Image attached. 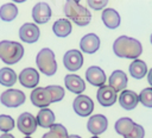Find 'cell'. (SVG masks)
Instances as JSON below:
<instances>
[{
    "mask_svg": "<svg viewBox=\"0 0 152 138\" xmlns=\"http://www.w3.org/2000/svg\"><path fill=\"white\" fill-rule=\"evenodd\" d=\"M113 51L120 58H129V59H138V57L142 52L141 43L132 37L128 36H120L113 43Z\"/></svg>",
    "mask_w": 152,
    "mask_h": 138,
    "instance_id": "obj_1",
    "label": "cell"
},
{
    "mask_svg": "<svg viewBox=\"0 0 152 138\" xmlns=\"http://www.w3.org/2000/svg\"><path fill=\"white\" fill-rule=\"evenodd\" d=\"M64 14L78 26H86L91 20V13L77 0H69L64 4Z\"/></svg>",
    "mask_w": 152,
    "mask_h": 138,
    "instance_id": "obj_2",
    "label": "cell"
},
{
    "mask_svg": "<svg viewBox=\"0 0 152 138\" xmlns=\"http://www.w3.org/2000/svg\"><path fill=\"white\" fill-rule=\"evenodd\" d=\"M24 56V46L18 42H0V59L6 64H14Z\"/></svg>",
    "mask_w": 152,
    "mask_h": 138,
    "instance_id": "obj_3",
    "label": "cell"
},
{
    "mask_svg": "<svg viewBox=\"0 0 152 138\" xmlns=\"http://www.w3.org/2000/svg\"><path fill=\"white\" fill-rule=\"evenodd\" d=\"M36 63H37L39 71L46 76H52L57 71V63L55 59V54L49 48H44L37 54Z\"/></svg>",
    "mask_w": 152,
    "mask_h": 138,
    "instance_id": "obj_4",
    "label": "cell"
},
{
    "mask_svg": "<svg viewBox=\"0 0 152 138\" xmlns=\"http://www.w3.org/2000/svg\"><path fill=\"white\" fill-rule=\"evenodd\" d=\"M25 94L19 89L10 88L0 95V102L6 107H19L25 102Z\"/></svg>",
    "mask_w": 152,
    "mask_h": 138,
    "instance_id": "obj_5",
    "label": "cell"
},
{
    "mask_svg": "<svg viewBox=\"0 0 152 138\" xmlns=\"http://www.w3.org/2000/svg\"><path fill=\"white\" fill-rule=\"evenodd\" d=\"M37 126H38L37 119L34 118V115H32L28 112L21 113L18 117V119H17V127H18V130L21 133L26 134L27 137H30V134L36 132Z\"/></svg>",
    "mask_w": 152,
    "mask_h": 138,
    "instance_id": "obj_6",
    "label": "cell"
},
{
    "mask_svg": "<svg viewBox=\"0 0 152 138\" xmlns=\"http://www.w3.org/2000/svg\"><path fill=\"white\" fill-rule=\"evenodd\" d=\"M72 107H74V111L77 115L88 117L94 111V102L88 95L80 94L75 98V100L72 102Z\"/></svg>",
    "mask_w": 152,
    "mask_h": 138,
    "instance_id": "obj_7",
    "label": "cell"
},
{
    "mask_svg": "<svg viewBox=\"0 0 152 138\" xmlns=\"http://www.w3.org/2000/svg\"><path fill=\"white\" fill-rule=\"evenodd\" d=\"M31 102L40 108H46L50 104H52V98L50 94V90L48 89V87L43 88V87H36L30 95Z\"/></svg>",
    "mask_w": 152,
    "mask_h": 138,
    "instance_id": "obj_8",
    "label": "cell"
},
{
    "mask_svg": "<svg viewBox=\"0 0 152 138\" xmlns=\"http://www.w3.org/2000/svg\"><path fill=\"white\" fill-rule=\"evenodd\" d=\"M63 64L70 71L78 70L83 64V56L80 50H69L63 56Z\"/></svg>",
    "mask_w": 152,
    "mask_h": 138,
    "instance_id": "obj_9",
    "label": "cell"
},
{
    "mask_svg": "<svg viewBox=\"0 0 152 138\" xmlns=\"http://www.w3.org/2000/svg\"><path fill=\"white\" fill-rule=\"evenodd\" d=\"M107 127H108V120L103 114H95L88 119L87 128L94 136H99L107 130Z\"/></svg>",
    "mask_w": 152,
    "mask_h": 138,
    "instance_id": "obj_10",
    "label": "cell"
},
{
    "mask_svg": "<svg viewBox=\"0 0 152 138\" xmlns=\"http://www.w3.org/2000/svg\"><path fill=\"white\" fill-rule=\"evenodd\" d=\"M40 36V31L34 23H25L19 29V37L25 43H36Z\"/></svg>",
    "mask_w": 152,
    "mask_h": 138,
    "instance_id": "obj_11",
    "label": "cell"
},
{
    "mask_svg": "<svg viewBox=\"0 0 152 138\" xmlns=\"http://www.w3.org/2000/svg\"><path fill=\"white\" fill-rule=\"evenodd\" d=\"M32 18L37 24H45L51 18V8L46 2H37L32 8Z\"/></svg>",
    "mask_w": 152,
    "mask_h": 138,
    "instance_id": "obj_12",
    "label": "cell"
},
{
    "mask_svg": "<svg viewBox=\"0 0 152 138\" xmlns=\"http://www.w3.org/2000/svg\"><path fill=\"white\" fill-rule=\"evenodd\" d=\"M116 96H118L116 92L109 86L100 87L96 93V99H97L99 104L103 107H109V106L114 105L116 101Z\"/></svg>",
    "mask_w": 152,
    "mask_h": 138,
    "instance_id": "obj_13",
    "label": "cell"
},
{
    "mask_svg": "<svg viewBox=\"0 0 152 138\" xmlns=\"http://www.w3.org/2000/svg\"><path fill=\"white\" fill-rule=\"evenodd\" d=\"M86 80L95 86V87H102L104 86V82H106V74L104 71L97 67V65H91L89 67L87 70H86Z\"/></svg>",
    "mask_w": 152,
    "mask_h": 138,
    "instance_id": "obj_14",
    "label": "cell"
},
{
    "mask_svg": "<svg viewBox=\"0 0 152 138\" xmlns=\"http://www.w3.org/2000/svg\"><path fill=\"white\" fill-rule=\"evenodd\" d=\"M18 79L21 86L26 88H34L39 82V74L34 68H25L20 71Z\"/></svg>",
    "mask_w": 152,
    "mask_h": 138,
    "instance_id": "obj_15",
    "label": "cell"
},
{
    "mask_svg": "<svg viewBox=\"0 0 152 138\" xmlns=\"http://www.w3.org/2000/svg\"><path fill=\"white\" fill-rule=\"evenodd\" d=\"M100 48V38L95 33H88L80 40V49L86 54H94Z\"/></svg>",
    "mask_w": 152,
    "mask_h": 138,
    "instance_id": "obj_16",
    "label": "cell"
},
{
    "mask_svg": "<svg viewBox=\"0 0 152 138\" xmlns=\"http://www.w3.org/2000/svg\"><path fill=\"white\" fill-rule=\"evenodd\" d=\"M138 102H139V96L133 90L125 89V90L121 92V94L119 96V104H120V106L122 108L127 109V111L134 109L137 107Z\"/></svg>",
    "mask_w": 152,
    "mask_h": 138,
    "instance_id": "obj_17",
    "label": "cell"
},
{
    "mask_svg": "<svg viewBox=\"0 0 152 138\" xmlns=\"http://www.w3.org/2000/svg\"><path fill=\"white\" fill-rule=\"evenodd\" d=\"M109 87H112L116 93L125 90L127 86V75L122 70H114L109 76Z\"/></svg>",
    "mask_w": 152,
    "mask_h": 138,
    "instance_id": "obj_18",
    "label": "cell"
},
{
    "mask_svg": "<svg viewBox=\"0 0 152 138\" xmlns=\"http://www.w3.org/2000/svg\"><path fill=\"white\" fill-rule=\"evenodd\" d=\"M64 83L68 90H70L71 93L78 94V95L86 89L84 81L78 75H75V74H68L64 77Z\"/></svg>",
    "mask_w": 152,
    "mask_h": 138,
    "instance_id": "obj_19",
    "label": "cell"
},
{
    "mask_svg": "<svg viewBox=\"0 0 152 138\" xmlns=\"http://www.w3.org/2000/svg\"><path fill=\"white\" fill-rule=\"evenodd\" d=\"M101 18H102L103 24H104L108 29H110V30L116 29V27L120 25V21H121L120 14H119L114 8H104V10L102 11Z\"/></svg>",
    "mask_w": 152,
    "mask_h": 138,
    "instance_id": "obj_20",
    "label": "cell"
},
{
    "mask_svg": "<svg viewBox=\"0 0 152 138\" xmlns=\"http://www.w3.org/2000/svg\"><path fill=\"white\" fill-rule=\"evenodd\" d=\"M36 119L37 124L44 128H50L55 124V114L50 108H42L38 112Z\"/></svg>",
    "mask_w": 152,
    "mask_h": 138,
    "instance_id": "obj_21",
    "label": "cell"
},
{
    "mask_svg": "<svg viewBox=\"0 0 152 138\" xmlns=\"http://www.w3.org/2000/svg\"><path fill=\"white\" fill-rule=\"evenodd\" d=\"M52 31L57 37H61V38L69 36L71 33V23H70V20L64 19V18L56 20L52 25Z\"/></svg>",
    "mask_w": 152,
    "mask_h": 138,
    "instance_id": "obj_22",
    "label": "cell"
},
{
    "mask_svg": "<svg viewBox=\"0 0 152 138\" xmlns=\"http://www.w3.org/2000/svg\"><path fill=\"white\" fill-rule=\"evenodd\" d=\"M134 125H135V123L131 118L125 117V118H120V119L116 120V123L114 125V128H115L118 134H121V136L125 137V136L129 134L133 131Z\"/></svg>",
    "mask_w": 152,
    "mask_h": 138,
    "instance_id": "obj_23",
    "label": "cell"
},
{
    "mask_svg": "<svg viewBox=\"0 0 152 138\" xmlns=\"http://www.w3.org/2000/svg\"><path fill=\"white\" fill-rule=\"evenodd\" d=\"M129 74L132 77L140 80L142 77H145V75L147 74V65L144 61L141 59H134L131 64H129Z\"/></svg>",
    "mask_w": 152,
    "mask_h": 138,
    "instance_id": "obj_24",
    "label": "cell"
},
{
    "mask_svg": "<svg viewBox=\"0 0 152 138\" xmlns=\"http://www.w3.org/2000/svg\"><path fill=\"white\" fill-rule=\"evenodd\" d=\"M18 15V7L13 2L4 4L0 7V19L4 21H11Z\"/></svg>",
    "mask_w": 152,
    "mask_h": 138,
    "instance_id": "obj_25",
    "label": "cell"
},
{
    "mask_svg": "<svg viewBox=\"0 0 152 138\" xmlns=\"http://www.w3.org/2000/svg\"><path fill=\"white\" fill-rule=\"evenodd\" d=\"M17 74L11 68H1L0 69V84L5 87H12L17 81Z\"/></svg>",
    "mask_w": 152,
    "mask_h": 138,
    "instance_id": "obj_26",
    "label": "cell"
},
{
    "mask_svg": "<svg viewBox=\"0 0 152 138\" xmlns=\"http://www.w3.org/2000/svg\"><path fill=\"white\" fill-rule=\"evenodd\" d=\"M68 131L62 124H53L50 127V131L44 133L42 138H66Z\"/></svg>",
    "mask_w": 152,
    "mask_h": 138,
    "instance_id": "obj_27",
    "label": "cell"
},
{
    "mask_svg": "<svg viewBox=\"0 0 152 138\" xmlns=\"http://www.w3.org/2000/svg\"><path fill=\"white\" fill-rule=\"evenodd\" d=\"M13 128H14L13 118L7 114H1L0 115V131H2L4 133H8Z\"/></svg>",
    "mask_w": 152,
    "mask_h": 138,
    "instance_id": "obj_28",
    "label": "cell"
},
{
    "mask_svg": "<svg viewBox=\"0 0 152 138\" xmlns=\"http://www.w3.org/2000/svg\"><path fill=\"white\" fill-rule=\"evenodd\" d=\"M138 96H139V101L145 107H148V108L152 107V87L142 89Z\"/></svg>",
    "mask_w": 152,
    "mask_h": 138,
    "instance_id": "obj_29",
    "label": "cell"
},
{
    "mask_svg": "<svg viewBox=\"0 0 152 138\" xmlns=\"http://www.w3.org/2000/svg\"><path fill=\"white\" fill-rule=\"evenodd\" d=\"M48 89L50 90L51 98H52V102H57L61 101L64 98V89L61 86H48Z\"/></svg>",
    "mask_w": 152,
    "mask_h": 138,
    "instance_id": "obj_30",
    "label": "cell"
},
{
    "mask_svg": "<svg viewBox=\"0 0 152 138\" xmlns=\"http://www.w3.org/2000/svg\"><path fill=\"white\" fill-rule=\"evenodd\" d=\"M144 136H145V130H144V127H142L141 125H139V124H135L133 131H132L129 134L125 136L124 138H144Z\"/></svg>",
    "mask_w": 152,
    "mask_h": 138,
    "instance_id": "obj_31",
    "label": "cell"
},
{
    "mask_svg": "<svg viewBox=\"0 0 152 138\" xmlns=\"http://www.w3.org/2000/svg\"><path fill=\"white\" fill-rule=\"evenodd\" d=\"M107 4H108L107 0H89L88 1V6L93 10H96V11L102 10L103 7H106Z\"/></svg>",
    "mask_w": 152,
    "mask_h": 138,
    "instance_id": "obj_32",
    "label": "cell"
},
{
    "mask_svg": "<svg viewBox=\"0 0 152 138\" xmlns=\"http://www.w3.org/2000/svg\"><path fill=\"white\" fill-rule=\"evenodd\" d=\"M147 81H148L150 86L152 87V68L150 69V71H148V74H147Z\"/></svg>",
    "mask_w": 152,
    "mask_h": 138,
    "instance_id": "obj_33",
    "label": "cell"
},
{
    "mask_svg": "<svg viewBox=\"0 0 152 138\" xmlns=\"http://www.w3.org/2000/svg\"><path fill=\"white\" fill-rule=\"evenodd\" d=\"M0 138H15V137L12 136V134H10V133H4V134L0 136Z\"/></svg>",
    "mask_w": 152,
    "mask_h": 138,
    "instance_id": "obj_34",
    "label": "cell"
},
{
    "mask_svg": "<svg viewBox=\"0 0 152 138\" xmlns=\"http://www.w3.org/2000/svg\"><path fill=\"white\" fill-rule=\"evenodd\" d=\"M66 138H82V137H80V136H77V134H70V136H68Z\"/></svg>",
    "mask_w": 152,
    "mask_h": 138,
    "instance_id": "obj_35",
    "label": "cell"
},
{
    "mask_svg": "<svg viewBox=\"0 0 152 138\" xmlns=\"http://www.w3.org/2000/svg\"><path fill=\"white\" fill-rule=\"evenodd\" d=\"M150 40H151V44H152V33H151V37H150Z\"/></svg>",
    "mask_w": 152,
    "mask_h": 138,
    "instance_id": "obj_36",
    "label": "cell"
},
{
    "mask_svg": "<svg viewBox=\"0 0 152 138\" xmlns=\"http://www.w3.org/2000/svg\"><path fill=\"white\" fill-rule=\"evenodd\" d=\"M91 138H100V137H99V136H93Z\"/></svg>",
    "mask_w": 152,
    "mask_h": 138,
    "instance_id": "obj_37",
    "label": "cell"
},
{
    "mask_svg": "<svg viewBox=\"0 0 152 138\" xmlns=\"http://www.w3.org/2000/svg\"><path fill=\"white\" fill-rule=\"evenodd\" d=\"M24 138H31V137H27V136H26V137H24Z\"/></svg>",
    "mask_w": 152,
    "mask_h": 138,
    "instance_id": "obj_38",
    "label": "cell"
}]
</instances>
